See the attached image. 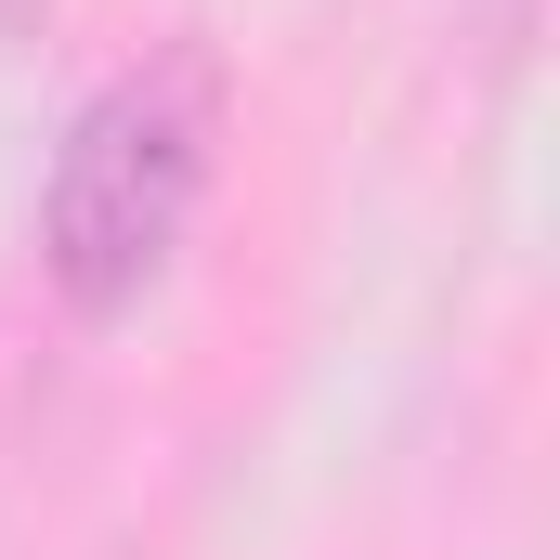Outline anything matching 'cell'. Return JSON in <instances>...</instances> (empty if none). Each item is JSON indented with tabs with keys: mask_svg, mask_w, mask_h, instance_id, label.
I'll list each match as a JSON object with an SVG mask.
<instances>
[{
	"mask_svg": "<svg viewBox=\"0 0 560 560\" xmlns=\"http://www.w3.org/2000/svg\"><path fill=\"white\" fill-rule=\"evenodd\" d=\"M209 170H222V52L209 39H170V52L118 66L66 118L52 183H39V275H52V300L79 326L131 313L143 287L170 275Z\"/></svg>",
	"mask_w": 560,
	"mask_h": 560,
	"instance_id": "obj_1",
	"label": "cell"
}]
</instances>
